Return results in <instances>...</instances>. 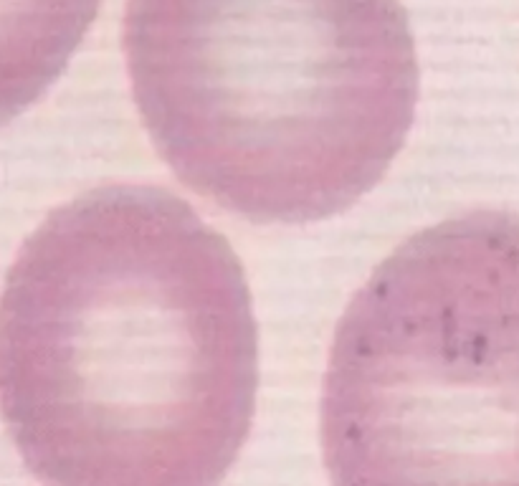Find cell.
I'll return each instance as SVG.
<instances>
[{"instance_id":"cell-3","label":"cell","mask_w":519,"mask_h":486,"mask_svg":"<svg viewBox=\"0 0 519 486\" xmlns=\"http://www.w3.org/2000/svg\"><path fill=\"white\" fill-rule=\"evenodd\" d=\"M332 486H519V213L423 228L337 324L322 388Z\"/></svg>"},{"instance_id":"cell-2","label":"cell","mask_w":519,"mask_h":486,"mask_svg":"<svg viewBox=\"0 0 519 486\" xmlns=\"http://www.w3.org/2000/svg\"><path fill=\"white\" fill-rule=\"evenodd\" d=\"M130 74L170 170L261 226L347 211L416 117V66L383 0H140Z\"/></svg>"},{"instance_id":"cell-1","label":"cell","mask_w":519,"mask_h":486,"mask_svg":"<svg viewBox=\"0 0 519 486\" xmlns=\"http://www.w3.org/2000/svg\"><path fill=\"white\" fill-rule=\"evenodd\" d=\"M0 370L44 486H221L259 385L241 261L170 190H87L18 259Z\"/></svg>"}]
</instances>
